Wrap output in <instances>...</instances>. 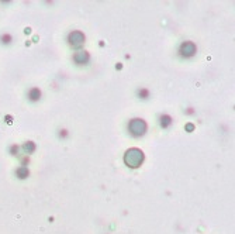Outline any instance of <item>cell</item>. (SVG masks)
Masks as SVG:
<instances>
[{
  "label": "cell",
  "instance_id": "ba28073f",
  "mask_svg": "<svg viewBox=\"0 0 235 234\" xmlns=\"http://www.w3.org/2000/svg\"><path fill=\"white\" fill-rule=\"evenodd\" d=\"M24 151H26L27 154H31L34 150H35V145H34V143H31V141H28V143L24 144Z\"/></svg>",
  "mask_w": 235,
  "mask_h": 234
},
{
  "label": "cell",
  "instance_id": "9c48e42d",
  "mask_svg": "<svg viewBox=\"0 0 235 234\" xmlns=\"http://www.w3.org/2000/svg\"><path fill=\"white\" fill-rule=\"evenodd\" d=\"M17 176L18 178H21V179H23V178H27L28 176V169H27V168H18V169H17Z\"/></svg>",
  "mask_w": 235,
  "mask_h": 234
},
{
  "label": "cell",
  "instance_id": "6da1fadb",
  "mask_svg": "<svg viewBox=\"0 0 235 234\" xmlns=\"http://www.w3.org/2000/svg\"><path fill=\"white\" fill-rule=\"evenodd\" d=\"M124 162L129 168H137L144 162V152L138 148H129L124 155Z\"/></svg>",
  "mask_w": 235,
  "mask_h": 234
},
{
  "label": "cell",
  "instance_id": "277c9868",
  "mask_svg": "<svg viewBox=\"0 0 235 234\" xmlns=\"http://www.w3.org/2000/svg\"><path fill=\"white\" fill-rule=\"evenodd\" d=\"M68 40H69V44L72 47L79 48L80 45L85 42V35H83L80 31H73V33L69 34V38H68Z\"/></svg>",
  "mask_w": 235,
  "mask_h": 234
},
{
  "label": "cell",
  "instance_id": "8992f818",
  "mask_svg": "<svg viewBox=\"0 0 235 234\" xmlns=\"http://www.w3.org/2000/svg\"><path fill=\"white\" fill-rule=\"evenodd\" d=\"M40 96H41V92H40L38 87H33V89L30 91V93H28V97H30L31 100H38Z\"/></svg>",
  "mask_w": 235,
  "mask_h": 234
},
{
  "label": "cell",
  "instance_id": "30bf717a",
  "mask_svg": "<svg viewBox=\"0 0 235 234\" xmlns=\"http://www.w3.org/2000/svg\"><path fill=\"white\" fill-rule=\"evenodd\" d=\"M138 95H139V96H142L144 99H145V97H148V95H149V93H148V91L142 89V91H139V93H138Z\"/></svg>",
  "mask_w": 235,
  "mask_h": 234
},
{
  "label": "cell",
  "instance_id": "52a82bcc",
  "mask_svg": "<svg viewBox=\"0 0 235 234\" xmlns=\"http://www.w3.org/2000/svg\"><path fill=\"white\" fill-rule=\"evenodd\" d=\"M170 123H172V117H170V116L163 114V116L161 117V126H162V127H169V126H170Z\"/></svg>",
  "mask_w": 235,
  "mask_h": 234
},
{
  "label": "cell",
  "instance_id": "7a4b0ae2",
  "mask_svg": "<svg viewBox=\"0 0 235 234\" xmlns=\"http://www.w3.org/2000/svg\"><path fill=\"white\" fill-rule=\"evenodd\" d=\"M129 131L133 135L139 137L146 131V123L142 119H134V120L129 121Z\"/></svg>",
  "mask_w": 235,
  "mask_h": 234
},
{
  "label": "cell",
  "instance_id": "5b68a950",
  "mask_svg": "<svg viewBox=\"0 0 235 234\" xmlns=\"http://www.w3.org/2000/svg\"><path fill=\"white\" fill-rule=\"evenodd\" d=\"M89 54L86 52V51H79V52H76L75 55H73V59H75V62L76 64H80V65H83V64H87L89 62Z\"/></svg>",
  "mask_w": 235,
  "mask_h": 234
},
{
  "label": "cell",
  "instance_id": "3957f363",
  "mask_svg": "<svg viewBox=\"0 0 235 234\" xmlns=\"http://www.w3.org/2000/svg\"><path fill=\"white\" fill-rule=\"evenodd\" d=\"M180 55L185 58H190L193 57L196 54V45L193 42H190V41H186V42H183L182 45H180V50H179Z\"/></svg>",
  "mask_w": 235,
  "mask_h": 234
}]
</instances>
